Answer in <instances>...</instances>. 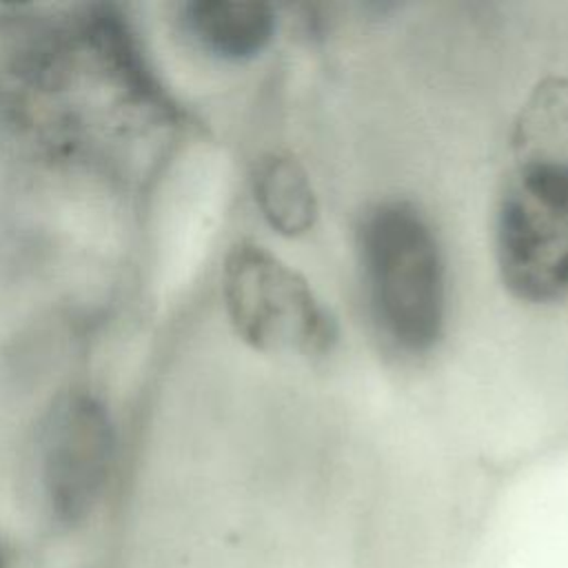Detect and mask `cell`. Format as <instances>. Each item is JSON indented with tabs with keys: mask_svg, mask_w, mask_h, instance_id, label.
<instances>
[{
	"mask_svg": "<svg viewBox=\"0 0 568 568\" xmlns=\"http://www.w3.org/2000/svg\"><path fill=\"white\" fill-rule=\"evenodd\" d=\"M357 240L377 324L402 348L428 351L444 324V264L428 222L408 202H379Z\"/></svg>",
	"mask_w": 568,
	"mask_h": 568,
	"instance_id": "6da1fadb",
	"label": "cell"
},
{
	"mask_svg": "<svg viewBox=\"0 0 568 568\" xmlns=\"http://www.w3.org/2000/svg\"><path fill=\"white\" fill-rule=\"evenodd\" d=\"M222 295L235 333L262 353L315 355L335 339V322L308 282L257 244L229 251Z\"/></svg>",
	"mask_w": 568,
	"mask_h": 568,
	"instance_id": "7a4b0ae2",
	"label": "cell"
},
{
	"mask_svg": "<svg viewBox=\"0 0 568 568\" xmlns=\"http://www.w3.org/2000/svg\"><path fill=\"white\" fill-rule=\"evenodd\" d=\"M497 264L524 302L568 293V171L515 166L497 213Z\"/></svg>",
	"mask_w": 568,
	"mask_h": 568,
	"instance_id": "3957f363",
	"label": "cell"
},
{
	"mask_svg": "<svg viewBox=\"0 0 568 568\" xmlns=\"http://www.w3.org/2000/svg\"><path fill=\"white\" fill-rule=\"evenodd\" d=\"M113 455L109 419L100 404L73 395L51 410L40 442V481L51 515L82 521L98 504Z\"/></svg>",
	"mask_w": 568,
	"mask_h": 568,
	"instance_id": "277c9868",
	"label": "cell"
},
{
	"mask_svg": "<svg viewBox=\"0 0 568 568\" xmlns=\"http://www.w3.org/2000/svg\"><path fill=\"white\" fill-rule=\"evenodd\" d=\"M180 22L204 53L226 62L260 55L275 31V13L260 0H193Z\"/></svg>",
	"mask_w": 568,
	"mask_h": 568,
	"instance_id": "5b68a950",
	"label": "cell"
},
{
	"mask_svg": "<svg viewBox=\"0 0 568 568\" xmlns=\"http://www.w3.org/2000/svg\"><path fill=\"white\" fill-rule=\"evenodd\" d=\"M517 169L568 171V80H541L524 102L515 129Z\"/></svg>",
	"mask_w": 568,
	"mask_h": 568,
	"instance_id": "8992f818",
	"label": "cell"
},
{
	"mask_svg": "<svg viewBox=\"0 0 568 568\" xmlns=\"http://www.w3.org/2000/svg\"><path fill=\"white\" fill-rule=\"evenodd\" d=\"M253 193L264 220L277 233L295 237L313 226L317 215L315 191L293 155H264L253 171Z\"/></svg>",
	"mask_w": 568,
	"mask_h": 568,
	"instance_id": "52a82bcc",
	"label": "cell"
},
{
	"mask_svg": "<svg viewBox=\"0 0 568 568\" xmlns=\"http://www.w3.org/2000/svg\"><path fill=\"white\" fill-rule=\"evenodd\" d=\"M0 568H4V555H2V548H0Z\"/></svg>",
	"mask_w": 568,
	"mask_h": 568,
	"instance_id": "ba28073f",
	"label": "cell"
}]
</instances>
